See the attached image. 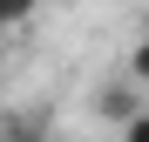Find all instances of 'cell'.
Returning a JSON list of instances; mask_svg holds the SVG:
<instances>
[{"mask_svg":"<svg viewBox=\"0 0 149 142\" xmlns=\"http://www.w3.org/2000/svg\"><path fill=\"white\" fill-rule=\"evenodd\" d=\"M115 142H149V108H142V115H129V122L115 129Z\"/></svg>","mask_w":149,"mask_h":142,"instance_id":"obj_5","label":"cell"},{"mask_svg":"<svg viewBox=\"0 0 149 142\" xmlns=\"http://www.w3.org/2000/svg\"><path fill=\"white\" fill-rule=\"evenodd\" d=\"M122 81L149 88V34H142V41H129V61H122Z\"/></svg>","mask_w":149,"mask_h":142,"instance_id":"obj_4","label":"cell"},{"mask_svg":"<svg viewBox=\"0 0 149 142\" xmlns=\"http://www.w3.org/2000/svg\"><path fill=\"white\" fill-rule=\"evenodd\" d=\"M34 14H41V0H0V34H20V27H34Z\"/></svg>","mask_w":149,"mask_h":142,"instance_id":"obj_3","label":"cell"},{"mask_svg":"<svg viewBox=\"0 0 149 142\" xmlns=\"http://www.w3.org/2000/svg\"><path fill=\"white\" fill-rule=\"evenodd\" d=\"M0 142H47V108H20V115H0Z\"/></svg>","mask_w":149,"mask_h":142,"instance_id":"obj_2","label":"cell"},{"mask_svg":"<svg viewBox=\"0 0 149 142\" xmlns=\"http://www.w3.org/2000/svg\"><path fill=\"white\" fill-rule=\"evenodd\" d=\"M95 115H102V122H129V115H142V102H136V81H109L102 95H95Z\"/></svg>","mask_w":149,"mask_h":142,"instance_id":"obj_1","label":"cell"}]
</instances>
